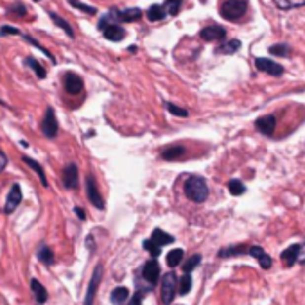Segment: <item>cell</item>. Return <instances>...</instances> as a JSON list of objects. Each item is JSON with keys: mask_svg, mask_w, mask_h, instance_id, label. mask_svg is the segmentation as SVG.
<instances>
[{"mask_svg": "<svg viewBox=\"0 0 305 305\" xmlns=\"http://www.w3.org/2000/svg\"><path fill=\"white\" fill-rule=\"evenodd\" d=\"M165 108L169 110V114L176 115V117H187V115H189L187 110L180 108V106H176V104H172V103H165Z\"/></svg>", "mask_w": 305, "mask_h": 305, "instance_id": "37", "label": "cell"}, {"mask_svg": "<svg viewBox=\"0 0 305 305\" xmlns=\"http://www.w3.org/2000/svg\"><path fill=\"white\" fill-rule=\"evenodd\" d=\"M248 11V2L246 0H227L221 4V9H219V15L225 20H230V22H235V20L242 18L246 15Z\"/></svg>", "mask_w": 305, "mask_h": 305, "instance_id": "2", "label": "cell"}, {"mask_svg": "<svg viewBox=\"0 0 305 305\" xmlns=\"http://www.w3.org/2000/svg\"><path fill=\"white\" fill-rule=\"evenodd\" d=\"M22 189H20L18 183H15V185H11V191L9 194H7V197H5V205H4V212L5 214H13V212L16 210V208L20 207V203H22Z\"/></svg>", "mask_w": 305, "mask_h": 305, "instance_id": "10", "label": "cell"}, {"mask_svg": "<svg viewBox=\"0 0 305 305\" xmlns=\"http://www.w3.org/2000/svg\"><path fill=\"white\" fill-rule=\"evenodd\" d=\"M255 128L259 133L266 135V137H271V135L275 133V128H276L275 115H264V117H259L255 120Z\"/></svg>", "mask_w": 305, "mask_h": 305, "instance_id": "13", "label": "cell"}, {"mask_svg": "<svg viewBox=\"0 0 305 305\" xmlns=\"http://www.w3.org/2000/svg\"><path fill=\"white\" fill-rule=\"evenodd\" d=\"M201 2H207V0H201Z\"/></svg>", "mask_w": 305, "mask_h": 305, "instance_id": "46", "label": "cell"}, {"mask_svg": "<svg viewBox=\"0 0 305 305\" xmlns=\"http://www.w3.org/2000/svg\"><path fill=\"white\" fill-rule=\"evenodd\" d=\"M67 2H69L70 5H74L76 9L86 13V15H95V13H97V9H95L94 5H86V4H83V2H79V0H67Z\"/></svg>", "mask_w": 305, "mask_h": 305, "instance_id": "36", "label": "cell"}, {"mask_svg": "<svg viewBox=\"0 0 305 305\" xmlns=\"http://www.w3.org/2000/svg\"><path fill=\"white\" fill-rule=\"evenodd\" d=\"M248 253V246L246 244H233V246H227L219 250L217 257L219 259H228V257H239V255H246Z\"/></svg>", "mask_w": 305, "mask_h": 305, "instance_id": "21", "label": "cell"}, {"mask_svg": "<svg viewBox=\"0 0 305 305\" xmlns=\"http://www.w3.org/2000/svg\"><path fill=\"white\" fill-rule=\"evenodd\" d=\"M142 246H144V250H146V251H149V255H151V259H156V257L160 255V253H162V250L154 246V244H152V242L149 241V239H148V241H144Z\"/></svg>", "mask_w": 305, "mask_h": 305, "instance_id": "38", "label": "cell"}, {"mask_svg": "<svg viewBox=\"0 0 305 305\" xmlns=\"http://www.w3.org/2000/svg\"><path fill=\"white\" fill-rule=\"evenodd\" d=\"M183 192L192 203H205L208 197V185L207 180L197 174H191L183 183Z\"/></svg>", "mask_w": 305, "mask_h": 305, "instance_id": "1", "label": "cell"}, {"mask_svg": "<svg viewBox=\"0 0 305 305\" xmlns=\"http://www.w3.org/2000/svg\"><path fill=\"white\" fill-rule=\"evenodd\" d=\"M25 65H27L29 69L35 70V74L38 76L39 79H45V77H47V70H45L43 67H41V65H39L38 61H36L35 58H25Z\"/></svg>", "mask_w": 305, "mask_h": 305, "instance_id": "33", "label": "cell"}, {"mask_svg": "<svg viewBox=\"0 0 305 305\" xmlns=\"http://www.w3.org/2000/svg\"><path fill=\"white\" fill-rule=\"evenodd\" d=\"M63 86H65V90H67V94L77 95L83 92L84 83L77 74H74V72H67L63 77Z\"/></svg>", "mask_w": 305, "mask_h": 305, "instance_id": "11", "label": "cell"}, {"mask_svg": "<svg viewBox=\"0 0 305 305\" xmlns=\"http://www.w3.org/2000/svg\"><path fill=\"white\" fill-rule=\"evenodd\" d=\"M61 182H63L65 189H69V191H76L79 185V169L76 163H69V165H65L63 169V174H61Z\"/></svg>", "mask_w": 305, "mask_h": 305, "instance_id": "8", "label": "cell"}, {"mask_svg": "<svg viewBox=\"0 0 305 305\" xmlns=\"http://www.w3.org/2000/svg\"><path fill=\"white\" fill-rule=\"evenodd\" d=\"M128 298H129V289L124 286L115 287V289L110 293V302H112L114 305H122Z\"/></svg>", "mask_w": 305, "mask_h": 305, "instance_id": "23", "label": "cell"}, {"mask_svg": "<svg viewBox=\"0 0 305 305\" xmlns=\"http://www.w3.org/2000/svg\"><path fill=\"white\" fill-rule=\"evenodd\" d=\"M246 255L253 257V259H257V261H259V264H261L262 269H269V267L273 266V261H271V257L267 255L266 251H264V248H262V246L251 244V246H248V253H246Z\"/></svg>", "mask_w": 305, "mask_h": 305, "instance_id": "14", "label": "cell"}, {"mask_svg": "<svg viewBox=\"0 0 305 305\" xmlns=\"http://www.w3.org/2000/svg\"><path fill=\"white\" fill-rule=\"evenodd\" d=\"M239 49H241V41L239 39H230V41H225L221 47H217L216 52H219V54H235Z\"/></svg>", "mask_w": 305, "mask_h": 305, "instance_id": "26", "label": "cell"}, {"mask_svg": "<svg viewBox=\"0 0 305 305\" xmlns=\"http://www.w3.org/2000/svg\"><path fill=\"white\" fill-rule=\"evenodd\" d=\"M142 278L148 282L149 286H156L160 280V264L156 259H151L142 266Z\"/></svg>", "mask_w": 305, "mask_h": 305, "instance_id": "9", "label": "cell"}, {"mask_svg": "<svg viewBox=\"0 0 305 305\" xmlns=\"http://www.w3.org/2000/svg\"><path fill=\"white\" fill-rule=\"evenodd\" d=\"M117 18H118V20H122V22H137V20L142 18V11L137 9V7H131V9L117 11Z\"/></svg>", "mask_w": 305, "mask_h": 305, "instance_id": "24", "label": "cell"}, {"mask_svg": "<svg viewBox=\"0 0 305 305\" xmlns=\"http://www.w3.org/2000/svg\"><path fill=\"white\" fill-rule=\"evenodd\" d=\"M255 67L261 72H266V74L269 76H275V77H278V76L284 74V67L278 63H275V61H271V59L267 58H257L255 59Z\"/></svg>", "mask_w": 305, "mask_h": 305, "instance_id": "12", "label": "cell"}, {"mask_svg": "<svg viewBox=\"0 0 305 305\" xmlns=\"http://www.w3.org/2000/svg\"><path fill=\"white\" fill-rule=\"evenodd\" d=\"M74 212H76V214H77V217H79V219H81V221H84V219H86V214H84V210H83V208H81V207H76V208H74Z\"/></svg>", "mask_w": 305, "mask_h": 305, "instance_id": "43", "label": "cell"}, {"mask_svg": "<svg viewBox=\"0 0 305 305\" xmlns=\"http://www.w3.org/2000/svg\"><path fill=\"white\" fill-rule=\"evenodd\" d=\"M192 289V276L191 275H183L180 280H178V295H189V291Z\"/></svg>", "mask_w": 305, "mask_h": 305, "instance_id": "30", "label": "cell"}, {"mask_svg": "<svg viewBox=\"0 0 305 305\" xmlns=\"http://www.w3.org/2000/svg\"><path fill=\"white\" fill-rule=\"evenodd\" d=\"M280 259L287 267L295 266V264H305V242L291 244L280 253Z\"/></svg>", "mask_w": 305, "mask_h": 305, "instance_id": "4", "label": "cell"}, {"mask_svg": "<svg viewBox=\"0 0 305 305\" xmlns=\"http://www.w3.org/2000/svg\"><path fill=\"white\" fill-rule=\"evenodd\" d=\"M36 257H38V261L41 262V264H45V266H54L56 255H54V251H52V248L47 246V244H41V246L38 248Z\"/></svg>", "mask_w": 305, "mask_h": 305, "instance_id": "20", "label": "cell"}, {"mask_svg": "<svg viewBox=\"0 0 305 305\" xmlns=\"http://www.w3.org/2000/svg\"><path fill=\"white\" fill-rule=\"evenodd\" d=\"M31 291H33V295H35V300L38 305H43L45 302H47V298H49V293H47V289H45L41 284H39L36 278H31Z\"/></svg>", "mask_w": 305, "mask_h": 305, "instance_id": "22", "label": "cell"}, {"mask_svg": "<svg viewBox=\"0 0 305 305\" xmlns=\"http://www.w3.org/2000/svg\"><path fill=\"white\" fill-rule=\"evenodd\" d=\"M185 154H187V149L183 146L172 144V146H167L162 151V160H165V162H182Z\"/></svg>", "mask_w": 305, "mask_h": 305, "instance_id": "15", "label": "cell"}, {"mask_svg": "<svg viewBox=\"0 0 305 305\" xmlns=\"http://www.w3.org/2000/svg\"><path fill=\"white\" fill-rule=\"evenodd\" d=\"M101 280H103V264H97L94 267L92 278L88 282V289H86V296H84V305H94L95 295H97V289L101 286Z\"/></svg>", "mask_w": 305, "mask_h": 305, "instance_id": "5", "label": "cell"}, {"mask_svg": "<svg viewBox=\"0 0 305 305\" xmlns=\"http://www.w3.org/2000/svg\"><path fill=\"white\" fill-rule=\"evenodd\" d=\"M178 276L176 273H165L162 276V286H160V296L163 305H171L178 295Z\"/></svg>", "mask_w": 305, "mask_h": 305, "instance_id": "3", "label": "cell"}, {"mask_svg": "<svg viewBox=\"0 0 305 305\" xmlns=\"http://www.w3.org/2000/svg\"><path fill=\"white\" fill-rule=\"evenodd\" d=\"M58 131H59V124H58V118H56L54 108L49 106L47 112H45L43 120H41V133L47 138H56L58 137Z\"/></svg>", "mask_w": 305, "mask_h": 305, "instance_id": "6", "label": "cell"}, {"mask_svg": "<svg viewBox=\"0 0 305 305\" xmlns=\"http://www.w3.org/2000/svg\"><path fill=\"white\" fill-rule=\"evenodd\" d=\"M199 36L205 41H221V39L227 38V29L221 27V25H208V27L201 29Z\"/></svg>", "mask_w": 305, "mask_h": 305, "instance_id": "16", "label": "cell"}, {"mask_svg": "<svg viewBox=\"0 0 305 305\" xmlns=\"http://www.w3.org/2000/svg\"><path fill=\"white\" fill-rule=\"evenodd\" d=\"M149 241H151L156 248H160V250H162V246H167V244H172V242H174V237L169 235L167 231L160 230V228H154Z\"/></svg>", "mask_w": 305, "mask_h": 305, "instance_id": "18", "label": "cell"}, {"mask_svg": "<svg viewBox=\"0 0 305 305\" xmlns=\"http://www.w3.org/2000/svg\"><path fill=\"white\" fill-rule=\"evenodd\" d=\"M228 192L231 196H242L246 192V187H244V183L241 180H230L228 182Z\"/></svg>", "mask_w": 305, "mask_h": 305, "instance_id": "34", "label": "cell"}, {"mask_svg": "<svg viewBox=\"0 0 305 305\" xmlns=\"http://www.w3.org/2000/svg\"><path fill=\"white\" fill-rule=\"evenodd\" d=\"M49 16H50V20L54 22L56 25H58L59 29H63L65 33H67V36H70V38H74V29H72V25L67 22L65 18H61L59 15H56L54 11H49Z\"/></svg>", "mask_w": 305, "mask_h": 305, "instance_id": "25", "label": "cell"}, {"mask_svg": "<svg viewBox=\"0 0 305 305\" xmlns=\"http://www.w3.org/2000/svg\"><path fill=\"white\" fill-rule=\"evenodd\" d=\"M22 160H24V163L27 167H31L36 172V176L39 178V183H41L43 187H49V182H47V176H45V169L41 167V163L36 162L35 158H31V156H22Z\"/></svg>", "mask_w": 305, "mask_h": 305, "instance_id": "19", "label": "cell"}, {"mask_svg": "<svg viewBox=\"0 0 305 305\" xmlns=\"http://www.w3.org/2000/svg\"><path fill=\"white\" fill-rule=\"evenodd\" d=\"M165 15H167V13H165V9H163V5L154 4L148 9V18L151 20V22H160V20L165 18Z\"/></svg>", "mask_w": 305, "mask_h": 305, "instance_id": "28", "label": "cell"}, {"mask_svg": "<svg viewBox=\"0 0 305 305\" xmlns=\"http://www.w3.org/2000/svg\"><path fill=\"white\" fill-rule=\"evenodd\" d=\"M183 257H185V253H183L182 248H176V250H171L167 253V266L169 267H176L182 264Z\"/></svg>", "mask_w": 305, "mask_h": 305, "instance_id": "27", "label": "cell"}, {"mask_svg": "<svg viewBox=\"0 0 305 305\" xmlns=\"http://www.w3.org/2000/svg\"><path fill=\"white\" fill-rule=\"evenodd\" d=\"M199 262H201V255H199V253H196V255H192L187 262H183V266H182L183 273H185V275H191L192 271H194L197 266H199Z\"/></svg>", "mask_w": 305, "mask_h": 305, "instance_id": "31", "label": "cell"}, {"mask_svg": "<svg viewBox=\"0 0 305 305\" xmlns=\"http://www.w3.org/2000/svg\"><path fill=\"white\" fill-rule=\"evenodd\" d=\"M86 196H88V201L92 203L95 208L104 210V199H103V196H101V192H99V185H97V182H95L94 174H88V176H86Z\"/></svg>", "mask_w": 305, "mask_h": 305, "instance_id": "7", "label": "cell"}, {"mask_svg": "<svg viewBox=\"0 0 305 305\" xmlns=\"http://www.w3.org/2000/svg\"><path fill=\"white\" fill-rule=\"evenodd\" d=\"M269 52L273 56H282V58H289L291 56V47L287 43H276V45H271L269 47Z\"/></svg>", "mask_w": 305, "mask_h": 305, "instance_id": "32", "label": "cell"}, {"mask_svg": "<svg viewBox=\"0 0 305 305\" xmlns=\"http://www.w3.org/2000/svg\"><path fill=\"white\" fill-rule=\"evenodd\" d=\"M11 15H16V16H25L27 15V9H25L24 4H15L11 7Z\"/></svg>", "mask_w": 305, "mask_h": 305, "instance_id": "40", "label": "cell"}, {"mask_svg": "<svg viewBox=\"0 0 305 305\" xmlns=\"http://www.w3.org/2000/svg\"><path fill=\"white\" fill-rule=\"evenodd\" d=\"M5 165H7V154H5V152L0 149V172L4 171Z\"/></svg>", "mask_w": 305, "mask_h": 305, "instance_id": "42", "label": "cell"}, {"mask_svg": "<svg viewBox=\"0 0 305 305\" xmlns=\"http://www.w3.org/2000/svg\"><path fill=\"white\" fill-rule=\"evenodd\" d=\"M7 35H20V31L16 27H11V25H4L2 29H0V36H7Z\"/></svg>", "mask_w": 305, "mask_h": 305, "instance_id": "41", "label": "cell"}, {"mask_svg": "<svg viewBox=\"0 0 305 305\" xmlns=\"http://www.w3.org/2000/svg\"><path fill=\"white\" fill-rule=\"evenodd\" d=\"M36 2H39V0H36Z\"/></svg>", "mask_w": 305, "mask_h": 305, "instance_id": "47", "label": "cell"}, {"mask_svg": "<svg viewBox=\"0 0 305 305\" xmlns=\"http://www.w3.org/2000/svg\"><path fill=\"white\" fill-rule=\"evenodd\" d=\"M275 4L278 9L289 11V9H295V7L305 5V0H275Z\"/></svg>", "mask_w": 305, "mask_h": 305, "instance_id": "29", "label": "cell"}, {"mask_svg": "<svg viewBox=\"0 0 305 305\" xmlns=\"http://www.w3.org/2000/svg\"><path fill=\"white\" fill-rule=\"evenodd\" d=\"M103 35H104V38L110 39V41H122V39L126 38V29L117 24H112V25H106V27H104Z\"/></svg>", "mask_w": 305, "mask_h": 305, "instance_id": "17", "label": "cell"}, {"mask_svg": "<svg viewBox=\"0 0 305 305\" xmlns=\"http://www.w3.org/2000/svg\"><path fill=\"white\" fill-rule=\"evenodd\" d=\"M182 2L183 0H165V4H163V9L165 13H169L171 16H176L182 9Z\"/></svg>", "mask_w": 305, "mask_h": 305, "instance_id": "35", "label": "cell"}, {"mask_svg": "<svg viewBox=\"0 0 305 305\" xmlns=\"http://www.w3.org/2000/svg\"><path fill=\"white\" fill-rule=\"evenodd\" d=\"M86 246H90V253H94L95 251V246H94V237L90 235L88 239H86Z\"/></svg>", "mask_w": 305, "mask_h": 305, "instance_id": "44", "label": "cell"}, {"mask_svg": "<svg viewBox=\"0 0 305 305\" xmlns=\"http://www.w3.org/2000/svg\"><path fill=\"white\" fill-rule=\"evenodd\" d=\"M142 300H144V289H137V293L131 296V300H129L128 305H142Z\"/></svg>", "mask_w": 305, "mask_h": 305, "instance_id": "39", "label": "cell"}, {"mask_svg": "<svg viewBox=\"0 0 305 305\" xmlns=\"http://www.w3.org/2000/svg\"><path fill=\"white\" fill-rule=\"evenodd\" d=\"M128 52H137V47H135V45H133V47H129Z\"/></svg>", "mask_w": 305, "mask_h": 305, "instance_id": "45", "label": "cell"}]
</instances>
